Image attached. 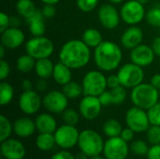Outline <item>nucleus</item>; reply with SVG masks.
<instances>
[{"instance_id":"obj_20","label":"nucleus","mask_w":160,"mask_h":159,"mask_svg":"<svg viewBox=\"0 0 160 159\" xmlns=\"http://www.w3.org/2000/svg\"><path fill=\"white\" fill-rule=\"evenodd\" d=\"M36 123L28 117L18 118L13 123V132L20 138H28L36 131Z\"/></svg>"},{"instance_id":"obj_28","label":"nucleus","mask_w":160,"mask_h":159,"mask_svg":"<svg viewBox=\"0 0 160 159\" xmlns=\"http://www.w3.org/2000/svg\"><path fill=\"white\" fill-rule=\"evenodd\" d=\"M123 128L121 124L115 119H109L103 125V132L109 138L119 137Z\"/></svg>"},{"instance_id":"obj_1","label":"nucleus","mask_w":160,"mask_h":159,"mask_svg":"<svg viewBox=\"0 0 160 159\" xmlns=\"http://www.w3.org/2000/svg\"><path fill=\"white\" fill-rule=\"evenodd\" d=\"M90 48L79 39H71L66 42L59 52V60L71 69H79L85 67L90 61Z\"/></svg>"},{"instance_id":"obj_5","label":"nucleus","mask_w":160,"mask_h":159,"mask_svg":"<svg viewBox=\"0 0 160 159\" xmlns=\"http://www.w3.org/2000/svg\"><path fill=\"white\" fill-rule=\"evenodd\" d=\"M82 90L84 96L98 97L106 91L107 78L104 74L98 70H91L87 72L82 79Z\"/></svg>"},{"instance_id":"obj_16","label":"nucleus","mask_w":160,"mask_h":159,"mask_svg":"<svg viewBox=\"0 0 160 159\" xmlns=\"http://www.w3.org/2000/svg\"><path fill=\"white\" fill-rule=\"evenodd\" d=\"M1 154L5 159H23L26 150L20 141L8 138L1 142Z\"/></svg>"},{"instance_id":"obj_42","label":"nucleus","mask_w":160,"mask_h":159,"mask_svg":"<svg viewBox=\"0 0 160 159\" xmlns=\"http://www.w3.org/2000/svg\"><path fill=\"white\" fill-rule=\"evenodd\" d=\"M98 98L102 106L107 107L112 104V97L111 91H104L101 95L98 96Z\"/></svg>"},{"instance_id":"obj_3","label":"nucleus","mask_w":160,"mask_h":159,"mask_svg":"<svg viewBox=\"0 0 160 159\" xmlns=\"http://www.w3.org/2000/svg\"><path fill=\"white\" fill-rule=\"evenodd\" d=\"M130 98L134 106L146 111L158 102L159 90L151 83H141L132 88Z\"/></svg>"},{"instance_id":"obj_44","label":"nucleus","mask_w":160,"mask_h":159,"mask_svg":"<svg viewBox=\"0 0 160 159\" xmlns=\"http://www.w3.org/2000/svg\"><path fill=\"white\" fill-rule=\"evenodd\" d=\"M135 131L132 130L131 128H129L128 127L127 128H124L121 132V135L120 137L127 142H133L134 140V136H135Z\"/></svg>"},{"instance_id":"obj_56","label":"nucleus","mask_w":160,"mask_h":159,"mask_svg":"<svg viewBox=\"0 0 160 159\" xmlns=\"http://www.w3.org/2000/svg\"><path fill=\"white\" fill-rule=\"evenodd\" d=\"M111 3H112V4H120V3H122L124 0H109Z\"/></svg>"},{"instance_id":"obj_52","label":"nucleus","mask_w":160,"mask_h":159,"mask_svg":"<svg viewBox=\"0 0 160 159\" xmlns=\"http://www.w3.org/2000/svg\"><path fill=\"white\" fill-rule=\"evenodd\" d=\"M20 23V21L18 20V18H14V17H11L10 18V26H13V27H18Z\"/></svg>"},{"instance_id":"obj_15","label":"nucleus","mask_w":160,"mask_h":159,"mask_svg":"<svg viewBox=\"0 0 160 159\" xmlns=\"http://www.w3.org/2000/svg\"><path fill=\"white\" fill-rule=\"evenodd\" d=\"M120 17L121 15L116 7L111 4L102 5L98 9V20L106 29H115L120 23Z\"/></svg>"},{"instance_id":"obj_50","label":"nucleus","mask_w":160,"mask_h":159,"mask_svg":"<svg viewBox=\"0 0 160 159\" xmlns=\"http://www.w3.org/2000/svg\"><path fill=\"white\" fill-rule=\"evenodd\" d=\"M22 87L24 91H28V90H32L33 88V84H32V82L29 81V80H24L22 81Z\"/></svg>"},{"instance_id":"obj_35","label":"nucleus","mask_w":160,"mask_h":159,"mask_svg":"<svg viewBox=\"0 0 160 159\" xmlns=\"http://www.w3.org/2000/svg\"><path fill=\"white\" fill-rule=\"evenodd\" d=\"M148 23L155 27H160V7H152L145 15Z\"/></svg>"},{"instance_id":"obj_31","label":"nucleus","mask_w":160,"mask_h":159,"mask_svg":"<svg viewBox=\"0 0 160 159\" xmlns=\"http://www.w3.org/2000/svg\"><path fill=\"white\" fill-rule=\"evenodd\" d=\"M63 93L67 96L68 98H77L83 93L82 85L77 82L71 81L63 86Z\"/></svg>"},{"instance_id":"obj_24","label":"nucleus","mask_w":160,"mask_h":159,"mask_svg":"<svg viewBox=\"0 0 160 159\" xmlns=\"http://www.w3.org/2000/svg\"><path fill=\"white\" fill-rule=\"evenodd\" d=\"M54 65L49 58L38 59L36 61L35 65V72L39 77V79L47 80L51 78L53 74Z\"/></svg>"},{"instance_id":"obj_13","label":"nucleus","mask_w":160,"mask_h":159,"mask_svg":"<svg viewBox=\"0 0 160 159\" xmlns=\"http://www.w3.org/2000/svg\"><path fill=\"white\" fill-rule=\"evenodd\" d=\"M41 104L42 99L34 90L23 91L19 97V108L27 115H32L38 112L41 107Z\"/></svg>"},{"instance_id":"obj_34","label":"nucleus","mask_w":160,"mask_h":159,"mask_svg":"<svg viewBox=\"0 0 160 159\" xmlns=\"http://www.w3.org/2000/svg\"><path fill=\"white\" fill-rule=\"evenodd\" d=\"M127 88L123 85H120L116 88L111 89L112 97V104L119 105L122 104L127 98Z\"/></svg>"},{"instance_id":"obj_7","label":"nucleus","mask_w":160,"mask_h":159,"mask_svg":"<svg viewBox=\"0 0 160 159\" xmlns=\"http://www.w3.org/2000/svg\"><path fill=\"white\" fill-rule=\"evenodd\" d=\"M117 76L120 80L121 85L126 88L132 89L142 83L144 79V71L142 67L134 63H128L120 67Z\"/></svg>"},{"instance_id":"obj_36","label":"nucleus","mask_w":160,"mask_h":159,"mask_svg":"<svg viewBox=\"0 0 160 159\" xmlns=\"http://www.w3.org/2000/svg\"><path fill=\"white\" fill-rule=\"evenodd\" d=\"M147 114L152 126H160V102L147 110Z\"/></svg>"},{"instance_id":"obj_11","label":"nucleus","mask_w":160,"mask_h":159,"mask_svg":"<svg viewBox=\"0 0 160 159\" xmlns=\"http://www.w3.org/2000/svg\"><path fill=\"white\" fill-rule=\"evenodd\" d=\"M129 146L120 136L109 138L105 142L103 154L106 159H126L129 152Z\"/></svg>"},{"instance_id":"obj_43","label":"nucleus","mask_w":160,"mask_h":159,"mask_svg":"<svg viewBox=\"0 0 160 159\" xmlns=\"http://www.w3.org/2000/svg\"><path fill=\"white\" fill-rule=\"evenodd\" d=\"M10 26V18L5 12L0 13V33L4 32Z\"/></svg>"},{"instance_id":"obj_17","label":"nucleus","mask_w":160,"mask_h":159,"mask_svg":"<svg viewBox=\"0 0 160 159\" xmlns=\"http://www.w3.org/2000/svg\"><path fill=\"white\" fill-rule=\"evenodd\" d=\"M155 55L156 54L152 47L142 43L136 48L131 50L130 60L132 63L143 67L151 65L154 62Z\"/></svg>"},{"instance_id":"obj_2","label":"nucleus","mask_w":160,"mask_h":159,"mask_svg":"<svg viewBox=\"0 0 160 159\" xmlns=\"http://www.w3.org/2000/svg\"><path fill=\"white\" fill-rule=\"evenodd\" d=\"M122 51L120 47L112 41H103L94 52V60L97 67L102 71L116 69L122 61Z\"/></svg>"},{"instance_id":"obj_58","label":"nucleus","mask_w":160,"mask_h":159,"mask_svg":"<svg viewBox=\"0 0 160 159\" xmlns=\"http://www.w3.org/2000/svg\"><path fill=\"white\" fill-rule=\"evenodd\" d=\"M137 1H139L140 3H142V4H143V5H144V4H146L149 0H137Z\"/></svg>"},{"instance_id":"obj_21","label":"nucleus","mask_w":160,"mask_h":159,"mask_svg":"<svg viewBox=\"0 0 160 159\" xmlns=\"http://www.w3.org/2000/svg\"><path fill=\"white\" fill-rule=\"evenodd\" d=\"M25 20L28 24L29 30L34 37H40L44 35L46 30V25L44 22L45 18L42 15L41 10L37 9L29 18Z\"/></svg>"},{"instance_id":"obj_18","label":"nucleus","mask_w":160,"mask_h":159,"mask_svg":"<svg viewBox=\"0 0 160 159\" xmlns=\"http://www.w3.org/2000/svg\"><path fill=\"white\" fill-rule=\"evenodd\" d=\"M23 41L24 34L18 27L10 26L1 33V44L7 49H17L23 43Z\"/></svg>"},{"instance_id":"obj_49","label":"nucleus","mask_w":160,"mask_h":159,"mask_svg":"<svg viewBox=\"0 0 160 159\" xmlns=\"http://www.w3.org/2000/svg\"><path fill=\"white\" fill-rule=\"evenodd\" d=\"M150 83L158 90H160V74H155L152 77Z\"/></svg>"},{"instance_id":"obj_29","label":"nucleus","mask_w":160,"mask_h":159,"mask_svg":"<svg viewBox=\"0 0 160 159\" xmlns=\"http://www.w3.org/2000/svg\"><path fill=\"white\" fill-rule=\"evenodd\" d=\"M16 8L18 13L24 19L29 18L37 10L32 0H18L16 4Z\"/></svg>"},{"instance_id":"obj_26","label":"nucleus","mask_w":160,"mask_h":159,"mask_svg":"<svg viewBox=\"0 0 160 159\" xmlns=\"http://www.w3.org/2000/svg\"><path fill=\"white\" fill-rule=\"evenodd\" d=\"M56 144L53 133H39L36 139V145L40 151H51Z\"/></svg>"},{"instance_id":"obj_47","label":"nucleus","mask_w":160,"mask_h":159,"mask_svg":"<svg viewBox=\"0 0 160 159\" xmlns=\"http://www.w3.org/2000/svg\"><path fill=\"white\" fill-rule=\"evenodd\" d=\"M107 85L110 89L116 88L121 85L120 80L117 75H111L107 78Z\"/></svg>"},{"instance_id":"obj_40","label":"nucleus","mask_w":160,"mask_h":159,"mask_svg":"<svg viewBox=\"0 0 160 159\" xmlns=\"http://www.w3.org/2000/svg\"><path fill=\"white\" fill-rule=\"evenodd\" d=\"M10 73V67L7 61L1 59L0 61V80L5 81Z\"/></svg>"},{"instance_id":"obj_46","label":"nucleus","mask_w":160,"mask_h":159,"mask_svg":"<svg viewBox=\"0 0 160 159\" xmlns=\"http://www.w3.org/2000/svg\"><path fill=\"white\" fill-rule=\"evenodd\" d=\"M51 159H75V157L68 150L62 149L61 151L55 153Z\"/></svg>"},{"instance_id":"obj_54","label":"nucleus","mask_w":160,"mask_h":159,"mask_svg":"<svg viewBox=\"0 0 160 159\" xmlns=\"http://www.w3.org/2000/svg\"><path fill=\"white\" fill-rule=\"evenodd\" d=\"M42 3H44L45 5H55L57 4L60 0H40Z\"/></svg>"},{"instance_id":"obj_48","label":"nucleus","mask_w":160,"mask_h":159,"mask_svg":"<svg viewBox=\"0 0 160 159\" xmlns=\"http://www.w3.org/2000/svg\"><path fill=\"white\" fill-rule=\"evenodd\" d=\"M152 49H153V51H154L155 54L160 57V37H156V38L153 40V43H152Z\"/></svg>"},{"instance_id":"obj_32","label":"nucleus","mask_w":160,"mask_h":159,"mask_svg":"<svg viewBox=\"0 0 160 159\" xmlns=\"http://www.w3.org/2000/svg\"><path fill=\"white\" fill-rule=\"evenodd\" d=\"M13 131V124L5 115L0 116V142H4L9 138Z\"/></svg>"},{"instance_id":"obj_41","label":"nucleus","mask_w":160,"mask_h":159,"mask_svg":"<svg viewBox=\"0 0 160 159\" xmlns=\"http://www.w3.org/2000/svg\"><path fill=\"white\" fill-rule=\"evenodd\" d=\"M40 10L45 19L53 18L56 14V9L54 7V5H45Z\"/></svg>"},{"instance_id":"obj_19","label":"nucleus","mask_w":160,"mask_h":159,"mask_svg":"<svg viewBox=\"0 0 160 159\" xmlns=\"http://www.w3.org/2000/svg\"><path fill=\"white\" fill-rule=\"evenodd\" d=\"M143 39V33L142 30L136 26L131 25L128 29L125 30L121 37V44L125 49L132 50L142 44Z\"/></svg>"},{"instance_id":"obj_39","label":"nucleus","mask_w":160,"mask_h":159,"mask_svg":"<svg viewBox=\"0 0 160 159\" xmlns=\"http://www.w3.org/2000/svg\"><path fill=\"white\" fill-rule=\"evenodd\" d=\"M76 2L78 7L83 12L93 11L98 4V0H76Z\"/></svg>"},{"instance_id":"obj_9","label":"nucleus","mask_w":160,"mask_h":159,"mask_svg":"<svg viewBox=\"0 0 160 159\" xmlns=\"http://www.w3.org/2000/svg\"><path fill=\"white\" fill-rule=\"evenodd\" d=\"M53 134L56 145H58L61 149L68 150L78 144L80 132L75 127V126L65 124L58 127Z\"/></svg>"},{"instance_id":"obj_51","label":"nucleus","mask_w":160,"mask_h":159,"mask_svg":"<svg viewBox=\"0 0 160 159\" xmlns=\"http://www.w3.org/2000/svg\"><path fill=\"white\" fill-rule=\"evenodd\" d=\"M46 80H43V79H40V81H38V82H37V88H38V90H39V91H43V90H45V88L47 87V85H46V82H45Z\"/></svg>"},{"instance_id":"obj_38","label":"nucleus","mask_w":160,"mask_h":159,"mask_svg":"<svg viewBox=\"0 0 160 159\" xmlns=\"http://www.w3.org/2000/svg\"><path fill=\"white\" fill-rule=\"evenodd\" d=\"M147 140L152 145L160 143V126H151L147 129Z\"/></svg>"},{"instance_id":"obj_57","label":"nucleus","mask_w":160,"mask_h":159,"mask_svg":"<svg viewBox=\"0 0 160 159\" xmlns=\"http://www.w3.org/2000/svg\"><path fill=\"white\" fill-rule=\"evenodd\" d=\"M89 159H106L105 157H99V156H98V157H90Z\"/></svg>"},{"instance_id":"obj_37","label":"nucleus","mask_w":160,"mask_h":159,"mask_svg":"<svg viewBox=\"0 0 160 159\" xmlns=\"http://www.w3.org/2000/svg\"><path fill=\"white\" fill-rule=\"evenodd\" d=\"M79 113L73 109H67L63 112V120L65 124L69 126H76L79 122Z\"/></svg>"},{"instance_id":"obj_22","label":"nucleus","mask_w":160,"mask_h":159,"mask_svg":"<svg viewBox=\"0 0 160 159\" xmlns=\"http://www.w3.org/2000/svg\"><path fill=\"white\" fill-rule=\"evenodd\" d=\"M36 127L39 133H54L57 129L55 118L50 113H41L36 118Z\"/></svg>"},{"instance_id":"obj_55","label":"nucleus","mask_w":160,"mask_h":159,"mask_svg":"<svg viewBox=\"0 0 160 159\" xmlns=\"http://www.w3.org/2000/svg\"><path fill=\"white\" fill-rule=\"evenodd\" d=\"M5 49H7L4 45L1 44L0 46V58L1 59H4V56H5Z\"/></svg>"},{"instance_id":"obj_6","label":"nucleus","mask_w":160,"mask_h":159,"mask_svg":"<svg viewBox=\"0 0 160 159\" xmlns=\"http://www.w3.org/2000/svg\"><path fill=\"white\" fill-rule=\"evenodd\" d=\"M53 43L52 41L44 37H34L30 38L25 44L26 53L31 55L36 60L49 58L53 52Z\"/></svg>"},{"instance_id":"obj_45","label":"nucleus","mask_w":160,"mask_h":159,"mask_svg":"<svg viewBox=\"0 0 160 159\" xmlns=\"http://www.w3.org/2000/svg\"><path fill=\"white\" fill-rule=\"evenodd\" d=\"M148 159H160V143L152 145L147 154Z\"/></svg>"},{"instance_id":"obj_12","label":"nucleus","mask_w":160,"mask_h":159,"mask_svg":"<svg viewBox=\"0 0 160 159\" xmlns=\"http://www.w3.org/2000/svg\"><path fill=\"white\" fill-rule=\"evenodd\" d=\"M44 108L51 113H63L68 105V98L60 91L52 90L48 92L42 98Z\"/></svg>"},{"instance_id":"obj_4","label":"nucleus","mask_w":160,"mask_h":159,"mask_svg":"<svg viewBox=\"0 0 160 159\" xmlns=\"http://www.w3.org/2000/svg\"><path fill=\"white\" fill-rule=\"evenodd\" d=\"M104 141L102 137L93 129H85L80 132L78 146L82 152L86 154L89 157L99 156L103 153Z\"/></svg>"},{"instance_id":"obj_23","label":"nucleus","mask_w":160,"mask_h":159,"mask_svg":"<svg viewBox=\"0 0 160 159\" xmlns=\"http://www.w3.org/2000/svg\"><path fill=\"white\" fill-rule=\"evenodd\" d=\"M71 68L63 64L62 62L57 63L54 65V69H53V74L52 78L54 82L59 84V85H66L69 82H71Z\"/></svg>"},{"instance_id":"obj_53","label":"nucleus","mask_w":160,"mask_h":159,"mask_svg":"<svg viewBox=\"0 0 160 159\" xmlns=\"http://www.w3.org/2000/svg\"><path fill=\"white\" fill-rule=\"evenodd\" d=\"M75 159H89V157L86 155V154H84L83 152H80V153H78L76 156H75Z\"/></svg>"},{"instance_id":"obj_59","label":"nucleus","mask_w":160,"mask_h":159,"mask_svg":"<svg viewBox=\"0 0 160 159\" xmlns=\"http://www.w3.org/2000/svg\"><path fill=\"white\" fill-rule=\"evenodd\" d=\"M159 97H160V90H159Z\"/></svg>"},{"instance_id":"obj_25","label":"nucleus","mask_w":160,"mask_h":159,"mask_svg":"<svg viewBox=\"0 0 160 159\" xmlns=\"http://www.w3.org/2000/svg\"><path fill=\"white\" fill-rule=\"evenodd\" d=\"M82 40L89 47L96 49L99 44L103 42L101 33L96 28H88L82 34Z\"/></svg>"},{"instance_id":"obj_27","label":"nucleus","mask_w":160,"mask_h":159,"mask_svg":"<svg viewBox=\"0 0 160 159\" xmlns=\"http://www.w3.org/2000/svg\"><path fill=\"white\" fill-rule=\"evenodd\" d=\"M36 61L37 60L35 58H33L31 55L27 53L21 55L17 59V63H16L17 69L22 73H28L33 69H35Z\"/></svg>"},{"instance_id":"obj_33","label":"nucleus","mask_w":160,"mask_h":159,"mask_svg":"<svg viewBox=\"0 0 160 159\" xmlns=\"http://www.w3.org/2000/svg\"><path fill=\"white\" fill-rule=\"evenodd\" d=\"M129 147H130V150L132 151V153L135 154L136 156H139V157L147 156L148 151L150 149L148 144L144 141H142V140L133 141Z\"/></svg>"},{"instance_id":"obj_14","label":"nucleus","mask_w":160,"mask_h":159,"mask_svg":"<svg viewBox=\"0 0 160 159\" xmlns=\"http://www.w3.org/2000/svg\"><path fill=\"white\" fill-rule=\"evenodd\" d=\"M102 107L98 97L84 96L79 104V111L84 119L91 121L99 115Z\"/></svg>"},{"instance_id":"obj_8","label":"nucleus","mask_w":160,"mask_h":159,"mask_svg":"<svg viewBox=\"0 0 160 159\" xmlns=\"http://www.w3.org/2000/svg\"><path fill=\"white\" fill-rule=\"evenodd\" d=\"M126 123L129 128L134 130L136 133L147 131L150 127V121L148 118L147 112L139 107L130 108L126 114Z\"/></svg>"},{"instance_id":"obj_10","label":"nucleus","mask_w":160,"mask_h":159,"mask_svg":"<svg viewBox=\"0 0 160 159\" xmlns=\"http://www.w3.org/2000/svg\"><path fill=\"white\" fill-rule=\"evenodd\" d=\"M120 15L126 23L129 25H136L144 19L146 14L143 4L137 0H129L121 7Z\"/></svg>"},{"instance_id":"obj_60","label":"nucleus","mask_w":160,"mask_h":159,"mask_svg":"<svg viewBox=\"0 0 160 159\" xmlns=\"http://www.w3.org/2000/svg\"><path fill=\"white\" fill-rule=\"evenodd\" d=\"M126 159H129V158H126Z\"/></svg>"},{"instance_id":"obj_30","label":"nucleus","mask_w":160,"mask_h":159,"mask_svg":"<svg viewBox=\"0 0 160 159\" xmlns=\"http://www.w3.org/2000/svg\"><path fill=\"white\" fill-rule=\"evenodd\" d=\"M13 97H14L13 87L9 83L2 81L0 83V104L2 106H6L9 104L13 99Z\"/></svg>"}]
</instances>
